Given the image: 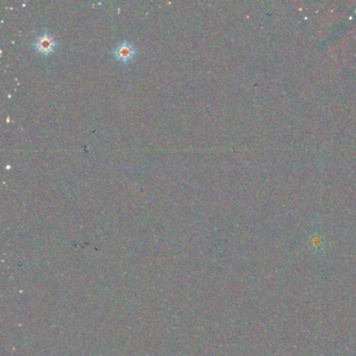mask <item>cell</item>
<instances>
[{
	"label": "cell",
	"instance_id": "cell-2",
	"mask_svg": "<svg viewBox=\"0 0 356 356\" xmlns=\"http://www.w3.org/2000/svg\"><path fill=\"white\" fill-rule=\"evenodd\" d=\"M114 54L118 61H120L122 63H127L134 59L136 54V49L129 42H121L116 46L114 50Z\"/></svg>",
	"mask_w": 356,
	"mask_h": 356
},
{
	"label": "cell",
	"instance_id": "cell-1",
	"mask_svg": "<svg viewBox=\"0 0 356 356\" xmlns=\"http://www.w3.org/2000/svg\"><path fill=\"white\" fill-rule=\"evenodd\" d=\"M35 47L42 54H49L57 47V42L51 35L43 34L35 42Z\"/></svg>",
	"mask_w": 356,
	"mask_h": 356
},
{
	"label": "cell",
	"instance_id": "cell-3",
	"mask_svg": "<svg viewBox=\"0 0 356 356\" xmlns=\"http://www.w3.org/2000/svg\"><path fill=\"white\" fill-rule=\"evenodd\" d=\"M309 249L316 255H321L326 249V241L321 235H313L308 241Z\"/></svg>",
	"mask_w": 356,
	"mask_h": 356
}]
</instances>
